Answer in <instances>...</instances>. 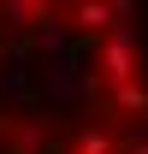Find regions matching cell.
<instances>
[{
  "mask_svg": "<svg viewBox=\"0 0 148 154\" xmlns=\"http://www.w3.org/2000/svg\"><path fill=\"white\" fill-rule=\"evenodd\" d=\"M0 154H148L136 0H0Z\"/></svg>",
  "mask_w": 148,
  "mask_h": 154,
  "instance_id": "1",
  "label": "cell"
}]
</instances>
